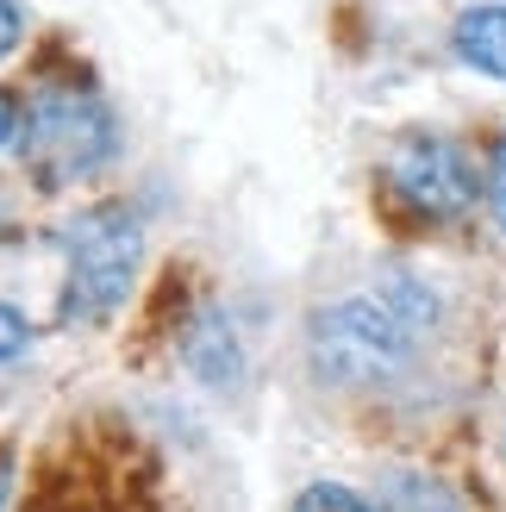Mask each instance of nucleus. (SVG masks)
Wrapping results in <instances>:
<instances>
[{
    "instance_id": "1",
    "label": "nucleus",
    "mask_w": 506,
    "mask_h": 512,
    "mask_svg": "<svg viewBox=\"0 0 506 512\" xmlns=\"http://www.w3.org/2000/svg\"><path fill=\"white\" fill-rule=\"evenodd\" d=\"M425 325H432V294H419L413 281L338 300L313 319V369L338 388H375L407 369Z\"/></svg>"
},
{
    "instance_id": "2",
    "label": "nucleus",
    "mask_w": 506,
    "mask_h": 512,
    "mask_svg": "<svg viewBox=\"0 0 506 512\" xmlns=\"http://www.w3.org/2000/svg\"><path fill=\"white\" fill-rule=\"evenodd\" d=\"M113 144H119V125H113L107 100H100L94 88L50 82V88H38L32 100H25L19 157H25V175H32L44 194L94 175L113 157Z\"/></svg>"
},
{
    "instance_id": "3",
    "label": "nucleus",
    "mask_w": 506,
    "mask_h": 512,
    "mask_svg": "<svg viewBox=\"0 0 506 512\" xmlns=\"http://www.w3.org/2000/svg\"><path fill=\"white\" fill-rule=\"evenodd\" d=\"M144 232L125 207H88L63 232V325H94L132 294Z\"/></svg>"
},
{
    "instance_id": "4",
    "label": "nucleus",
    "mask_w": 506,
    "mask_h": 512,
    "mask_svg": "<svg viewBox=\"0 0 506 512\" xmlns=\"http://www.w3.org/2000/svg\"><path fill=\"white\" fill-rule=\"evenodd\" d=\"M388 188L407 213L419 219H457L475 207V169L463 157L457 138H438V132H407L388 150Z\"/></svg>"
},
{
    "instance_id": "5",
    "label": "nucleus",
    "mask_w": 506,
    "mask_h": 512,
    "mask_svg": "<svg viewBox=\"0 0 506 512\" xmlns=\"http://www.w3.org/2000/svg\"><path fill=\"white\" fill-rule=\"evenodd\" d=\"M450 44H457V57L475 75L506 82V7H469L457 19V32H450Z\"/></svg>"
},
{
    "instance_id": "6",
    "label": "nucleus",
    "mask_w": 506,
    "mask_h": 512,
    "mask_svg": "<svg viewBox=\"0 0 506 512\" xmlns=\"http://www.w3.org/2000/svg\"><path fill=\"white\" fill-rule=\"evenodd\" d=\"M382 512H463V500L432 475H388Z\"/></svg>"
},
{
    "instance_id": "7",
    "label": "nucleus",
    "mask_w": 506,
    "mask_h": 512,
    "mask_svg": "<svg viewBox=\"0 0 506 512\" xmlns=\"http://www.w3.org/2000/svg\"><path fill=\"white\" fill-rule=\"evenodd\" d=\"M294 512H375V506H369L363 494H350V488H338V481H313V488H300Z\"/></svg>"
},
{
    "instance_id": "8",
    "label": "nucleus",
    "mask_w": 506,
    "mask_h": 512,
    "mask_svg": "<svg viewBox=\"0 0 506 512\" xmlns=\"http://www.w3.org/2000/svg\"><path fill=\"white\" fill-rule=\"evenodd\" d=\"M482 194H488V213H494V225L506 232V132H500L494 157H488V182H482Z\"/></svg>"
},
{
    "instance_id": "9",
    "label": "nucleus",
    "mask_w": 506,
    "mask_h": 512,
    "mask_svg": "<svg viewBox=\"0 0 506 512\" xmlns=\"http://www.w3.org/2000/svg\"><path fill=\"white\" fill-rule=\"evenodd\" d=\"M25 344H32V325H25L7 300H0V363H13V356H25Z\"/></svg>"
},
{
    "instance_id": "10",
    "label": "nucleus",
    "mask_w": 506,
    "mask_h": 512,
    "mask_svg": "<svg viewBox=\"0 0 506 512\" xmlns=\"http://www.w3.org/2000/svg\"><path fill=\"white\" fill-rule=\"evenodd\" d=\"M19 32H25V13H19V0H0V57H13Z\"/></svg>"
},
{
    "instance_id": "11",
    "label": "nucleus",
    "mask_w": 506,
    "mask_h": 512,
    "mask_svg": "<svg viewBox=\"0 0 506 512\" xmlns=\"http://www.w3.org/2000/svg\"><path fill=\"white\" fill-rule=\"evenodd\" d=\"M19 138V100L7 94V88H0V150H7Z\"/></svg>"
},
{
    "instance_id": "12",
    "label": "nucleus",
    "mask_w": 506,
    "mask_h": 512,
    "mask_svg": "<svg viewBox=\"0 0 506 512\" xmlns=\"http://www.w3.org/2000/svg\"><path fill=\"white\" fill-rule=\"evenodd\" d=\"M0 500H7V456H0Z\"/></svg>"
}]
</instances>
